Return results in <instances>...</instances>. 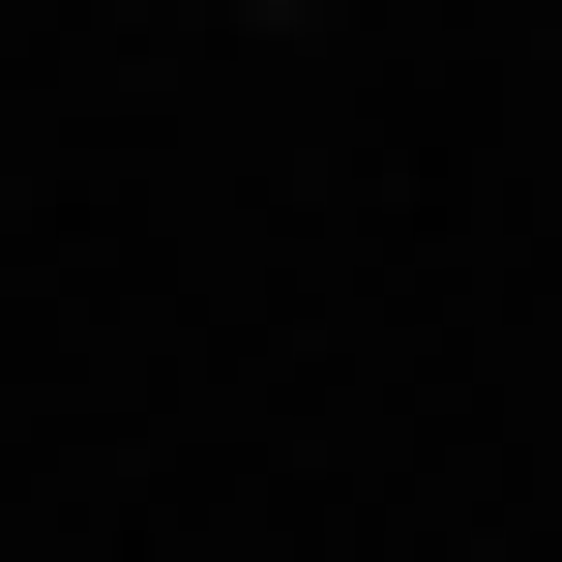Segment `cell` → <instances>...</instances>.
I'll return each instance as SVG.
<instances>
[]
</instances>
